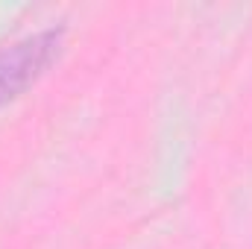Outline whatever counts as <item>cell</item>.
I'll return each instance as SVG.
<instances>
[{
	"label": "cell",
	"mask_w": 252,
	"mask_h": 249,
	"mask_svg": "<svg viewBox=\"0 0 252 249\" xmlns=\"http://www.w3.org/2000/svg\"><path fill=\"white\" fill-rule=\"evenodd\" d=\"M62 30H44L15 41L0 53V106L21 97L62 50Z\"/></svg>",
	"instance_id": "6da1fadb"
}]
</instances>
